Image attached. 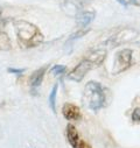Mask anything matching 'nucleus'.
Masks as SVG:
<instances>
[{
    "label": "nucleus",
    "mask_w": 140,
    "mask_h": 148,
    "mask_svg": "<svg viewBox=\"0 0 140 148\" xmlns=\"http://www.w3.org/2000/svg\"><path fill=\"white\" fill-rule=\"evenodd\" d=\"M18 40L25 48H33L43 42V35L40 29L32 22L19 20L14 22Z\"/></svg>",
    "instance_id": "nucleus-1"
},
{
    "label": "nucleus",
    "mask_w": 140,
    "mask_h": 148,
    "mask_svg": "<svg viewBox=\"0 0 140 148\" xmlns=\"http://www.w3.org/2000/svg\"><path fill=\"white\" fill-rule=\"evenodd\" d=\"M83 101L92 111H98L102 108L105 103V93L103 86L98 82H88L83 92Z\"/></svg>",
    "instance_id": "nucleus-2"
},
{
    "label": "nucleus",
    "mask_w": 140,
    "mask_h": 148,
    "mask_svg": "<svg viewBox=\"0 0 140 148\" xmlns=\"http://www.w3.org/2000/svg\"><path fill=\"white\" fill-rule=\"evenodd\" d=\"M132 50L131 49H123L119 50L115 56V62L112 66V73L118 75V73L124 72L127 70L132 64Z\"/></svg>",
    "instance_id": "nucleus-3"
},
{
    "label": "nucleus",
    "mask_w": 140,
    "mask_h": 148,
    "mask_svg": "<svg viewBox=\"0 0 140 148\" xmlns=\"http://www.w3.org/2000/svg\"><path fill=\"white\" fill-rule=\"evenodd\" d=\"M92 68H95L93 63L85 57L68 73V78L70 81H74V82H81Z\"/></svg>",
    "instance_id": "nucleus-4"
},
{
    "label": "nucleus",
    "mask_w": 140,
    "mask_h": 148,
    "mask_svg": "<svg viewBox=\"0 0 140 148\" xmlns=\"http://www.w3.org/2000/svg\"><path fill=\"white\" fill-rule=\"evenodd\" d=\"M138 30L133 29V28H126V29H123L120 32H118L113 38H111L110 42L112 46H118L120 43H124V42H128V41H132L134 39L138 38Z\"/></svg>",
    "instance_id": "nucleus-5"
},
{
    "label": "nucleus",
    "mask_w": 140,
    "mask_h": 148,
    "mask_svg": "<svg viewBox=\"0 0 140 148\" xmlns=\"http://www.w3.org/2000/svg\"><path fill=\"white\" fill-rule=\"evenodd\" d=\"M62 113H63V116H64L65 119H68V120H74V121L80 120L81 117H82L81 110H80L76 105L70 104V103H67V104L63 105V107H62Z\"/></svg>",
    "instance_id": "nucleus-6"
},
{
    "label": "nucleus",
    "mask_w": 140,
    "mask_h": 148,
    "mask_svg": "<svg viewBox=\"0 0 140 148\" xmlns=\"http://www.w3.org/2000/svg\"><path fill=\"white\" fill-rule=\"evenodd\" d=\"M83 4L84 3H80L78 0H65V1H63L61 4V8H62V11H64L68 14H73V15L77 16V14L81 12V10L83 7Z\"/></svg>",
    "instance_id": "nucleus-7"
},
{
    "label": "nucleus",
    "mask_w": 140,
    "mask_h": 148,
    "mask_svg": "<svg viewBox=\"0 0 140 148\" xmlns=\"http://www.w3.org/2000/svg\"><path fill=\"white\" fill-rule=\"evenodd\" d=\"M96 18V13L95 12H91V11H81L77 16H76V20H77V26L81 27V28H85L88 25H90Z\"/></svg>",
    "instance_id": "nucleus-8"
},
{
    "label": "nucleus",
    "mask_w": 140,
    "mask_h": 148,
    "mask_svg": "<svg viewBox=\"0 0 140 148\" xmlns=\"http://www.w3.org/2000/svg\"><path fill=\"white\" fill-rule=\"evenodd\" d=\"M46 71H47V66H42L40 69H38L36 71H34L32 73V76L29 78V85L30 88L33 89H36L41 85L42 81H43V77L46 75Z\"/></svg>",
    "instance_id": "nucleus-9"
},
{
    "label": "nucleus",
    "mask_w": 140,
    "mask_h": 148,
    "mask_svg": "<svg viewBox=\"0 0 140 148\" xmlns=\"http://www.w3.org/2000/svg\"><path fill=\"white\" fill-rule=\"evenodd\" d=\"M67 138H68V141L69 143L71 145L73 148H77L80 142H81V139H80V135H78V132L76 130V127L71 124H69L67 126Z\"/></svg>",
    "instance_id": "nucleus-10"
},
{
    "label": "nucleus",
    "mask_w": 140,
    "mask_h": 148,
    "mask_svg": "<svg viewBox=\"0 0 140 148\" xmlns=\"http://www.w3.org/2000/svg\"><path fill=\"white\" fill-rule=\"evenodd\" d=\"M105 56H106V50L105 49H96V50H92L86 56V58L90 60L95 66H97L103 63V61L105 60Z\"/></svg>",
    "instance_id": "nucleus-11"
},
{
    "label": "nucleus",
    "mask_w": 140,
    "mask_h": 148,
    "mask_svg": "<svg viewBox=\"0 0 140 148\" xmlns=\"http://www.w3.org/2000/svg\"><path fill=\"white\" fill-rule=\"evenodd\" d=\"M0 49L1 50H10L11 49V40L5 32L0 30Z\"/></svg>",
    "instance_id": "nucleus-12"
},
{
    "label": "nucleus",
    "mask_w": 140,
    "mask_h": 148,
    "mask_svg": "<svg viewBox=\"0 0 140 148\" xmlns=\"http://www.w3.org/2000/svg\"><path fill=\"white\" fill-rule=\"evenodd\" d=\"M57 89H58V85L55 84L54 88L51 89L50 95H49V105H50V108H51L53 112H56V106H55V104H56V93H57Z\"/></svg>",
    "instance_id": "nucleus-13"
},
{
    "label": "nucleus",
    "mask_w": 140,
    "mask_h": 148,
    "mask_svg": "<svg viewBox=\"0 0 140 148\" xmlns=\"http://www.w3.org/2000/svg\"><path fill=\"white\" fill-rule=\"evenodd\" d=\"M65 70H67V66L64 65H55L51 68V73H54L56 76H60V75H63Z\"/></svg>",
    "instance_id": "nucleus-14"
},
{
    "label": "nucleus",
    "mask_w": 140,
    "mask_h": 148,
    "mask_svg": "<svg viewBox=\"0 0 140 148\" xmlns=\"http://www.w3.org/2000/svg\"><path fill=\"white\" fill-rule=\"evenodd\" d=\"M89 32V29H80V30H77V32H75L69 38V41H71V40H77V39H80V38H82L83 35H85L86 33Z\"/></svg>",
    "instance_id": "nucleus-15"
},
{
    "label": "nucleus",
    "mask_w": 140,
    "mask_h": 148,
    "mask_svg": "<svg viewBox=\"0 0 140 148\" xmlns=\"http://www.w3.org/2000/svg\"><path fill=\"white\" fill-rule=\"evenodd\" d=\"M132 121L133 123H140V107H137L132 112Z\"/></svg>",
    "instance_id": "nucleus-16"
},
{
    "label": "nucleus",
    "mask_w": 140,
    "mask_h": 148,
    "mask_svg": "<svg viewBox=\"0 0 140 148\" xmlns=\"http://www.w3.org/2000/svg\"><path fill=\"white\" fill-rule=\"evenodd\" d=\"M8 72L11 73H22L23 72V69H14V68H8L7 69Z\"/></svg>",
    "instance_id": "nucleus-17"
},
{
    "label": "nucleus",
    "mask_w": 140,
    "mask_h": 148,
    "mask_svg": "<svg viewBox=\"0 0 140 148\" xmlns=\"http://www.w3.org/2000/svg\"><path fill=\"white\" fill-rule=\"evenodd\" d=\"M127 4H131V5H134V6H140V1L139 0H126Z\"/></svg>",
    "instance_id": "nucleus-18"
},
{
    "label": "nucleus",
    "mask_w": 140,
    "mask_h": 148,
    "mask_svg": "<svg viewBox=\"0 0 140 148\" xmlns=\"http://www.w3.org/2000/svg\"><path fill=\"white\" fill-rule=\"evenodd\" d=\"M117 1H118V3L120 4V5H123L124 7H127V5H128V4H127V1H126V0H117Z\"/></svg>",
    "instance_id": "nucleus-19"
},
{
    "label": "nucleus",
    "mask_w": 140,
    "mask_h": 148,
    "mask_svg": "<svg viewBox=\"0 0 140 148\" xmlns=\"http://www.w3.org/2000/svg\"><path fill=\"white\" fill-rule=\"evenodd\" d=\"M0 16H1V12H0Z\"/></svg>",
    "instance_id": "nucleus-20"
}]
</instances>
